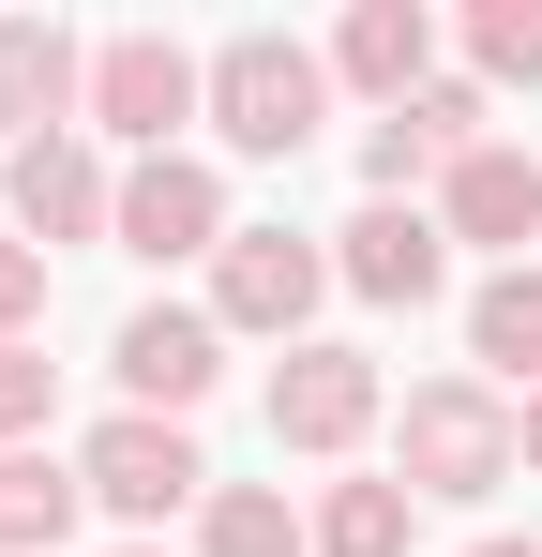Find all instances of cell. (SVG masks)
<instances>
[{
	"label": "cell",
	"mask_w": 542,
	"mask_h": 557,
	"mask_svg": "<svg viewBox=\"0 0 542 557\" xmlns=\"http://www.w3.org/2000/svg\"><path fill=\"white\" fill-rule=\"evenodd\" d=\"M528 467V407H497V376H422L392 422V482L407 497H497Z\"/></svg>",
	"instance_id": "cell-1"
},
{
	"label": "cell",
	"mask_w": 542,
	"mask_h": 557,
	"mask_svg": "<svg viewBox=\"0 0 542 557\" xmlns=\"http://www.w3.org/2000/svg\"><path fill=\"white\" fill-rule=\"evenodd\" d=\"M317 106H332V61H317V46H286V30H226V46H211V136H226V151L286 166V151L317 136Z\"/></svg>",
	"instance_id": "cell-2"
},
{
	"label": "cell",
	"mask_w": 542,
	"mask_h": 557,
	"mask_svg": "<svg viewBox=\"0 0 542 557\" xmlns=\"http://www.w3.org/2000/svg\"><path fill=\"white\" fill-rule=\"evenodd\" d=\"M90 121L136 136V166H151V151H181V121H211V61H181L167 30H106L90 46Z\"/></svg>",
	"instance_id": "cell-3"
},
{
	"label": "cell",
	"mask_w": 542,
	"mask_h": 557,
	"mask_svg": "<svg viewBox=\"0 0 542 557\" xmlns=\"http://www.w3.org/2000/svg\"><path fill=\"white\" fill-rule=\"evenodd\" d=\"M90 512H121V528H167V512H211V467H196V437L181 422H151V407H121V422H90Z\"/></svg>",
	"instance_id": "cell-4"
},
{
	"label": "cell",
	"mask_w": 542,
	"mask_h": 557,
	"mask_svg": "<svg viewBox=\"0 0 542 557\" xmlns=\"http://www.w3.org/2000/svg\"><path fill=\"white\" fill-rule=\"evenodd\" d=\"M106 242L167 272V257H226L242 226H226V182H211L196 151H151V166H121V226H106Z\"/></svg>",
	"instance_id": "cell-5"
},
{
	"label": "cell",
	"mask_w": 542,
	"mask_h": 557,
	"mask_svg": "<svg viewBox=\"0 0 542 557\" xmlns=\"http://www.w3.org/2000/svg\"><path fill=\"white\" fill-rule=\"evenodd\" d=\"M317 286H332V257H317L301 226H242V242L211 257V332H286V347H301Z\"/></svg>",
	"instance_id": "cell-6"
},
{
	"label": "cell",
	"mask_w": 542,
	"mask_h": 557,
	"mask_svg": "<svg viewBox=\"0 0 542 557\" xmlns=\"http://www.w3.org/2000/svg\"><path fill=\"white\" fill-rule=\"evenodd\" d=\"M106 362H121V407H151V422H181V407H211V376H226V332H211L196 301H136Z\"/></svg>",
	"instance_id": "cell-7"
},
{
	"label": "cell",
	"mask_w": 542,
	"mask_h": 557,
	"mask_svg": "<svg viewBox=\"0 0 542 557\" xmlns=\"http://www.w3.org/2000/svg\"><path fill=\"white\" fill-rule=\"evenodd\" d=\"M377 437V362L361 347H286L271 376V453H361Z\"/></svg>",
	"instance_id": "cell-8"
},
{
	"label": "cell",
	"mask_w": 542,
	"mask_h": 557,
	"mask_svg": "<svg viewBox=\"0 0 542 557\" xmlns=\"http://www.w3.org/2000/svg\"><path fill=\"white\" fill-rule=\"evenodd\" d=\"M332 286H361V301H438L452 286V226L422 196H377L361 226H332Z\"/></svg>",
	"instance_id": "cell-9"
},
{
	"label": "cell",
	"mask_w": 542,
	"mask_h": 557,
	"mask_svg": "<svg viewBox=\"0 0 542 557\" xmlns=\"http://www.w3.org/2000/svg\"><path fill=\"white\" fill-rule=\"evenodd\" d=\"M106 226H121V182L90 166V136H30L15 151V242L61 257V242H106Z\"/></svg>",
	"instance_id": "cell-10"
},
{
	"label": "cell",
	"mask_w": 542,
	"mask_h": 557,
	"mask_svg": "<svg viewBox=\"0 0 542 557\" xmlns=\"http://www.w3.org/2000/svg\"><path fill=\"white\" fill-rule=\"evenodd\" d=\"M76 106H90V46L61 30V15H0V121H15V151L61 136Z\"/></svg>",
	"instance_id": "cell-11"
},
{
	"label": "cell",
	"mask_w": 542,
	"mask_h": 557,
	"mask_svg": "<svg viewBox=\"0 0 542 557\" xmlns=\"http://www.w3.org/2000/svg\"><path fill=\"white\" fill-rule=\"evenodd\" d=\"M467 151H482V91H452V76H438V91H407L377 136H361V182L407 196V182H452Z\"/></svg>",
	"instance_id": "cell-12"
},
{
	"label": "cell",
	"mask_w": 542,
	"mask_h": 557,
	"mask_svg": "<svg viewBox=\"0 0 542 557\" xmlns=\"http://www.w3.org/2000/svg\"><path fill=\"white\" fill-rule=\"evenodd\" d=\"M422 61H438V15H422V0H361L347 30H332V76H347V91H377V106L438 91Z\"/></svg>",
	"instance_id": "cell-13"
},
{
	"label": "cell",
	"mask_w": 542,
	"mask_h": 557,
	"mask_svg": "<svg viewBox=\"0 0 542 557\" xmlns=\"http://www.w3.org/2000/svg\"><path fill=\"white\" fill-rule=\"evenodd\" d=\"M438 226H452V242H528V226H542V166L482 136V151L438 182Z\"/></svg>",
	"instance_id": "cell-14"
},
{
	"label": "cell",
	"mask_w": 542,
	"mask_h": 557,
	"mask_svg": "<svg viewBox=\"0 0 542 557\" xmlns=\"http://www.w3.org/2000/svg\"><path fill=\"white\" fill-rule=\"evenodd\" d=\"M76 512H90V482L61 453H0V557H61Z\"/></svg>",
	"instance_id": "cell-15"
},
{
	"label": "cell",
	"mask_w": 542,
	"mask_h": 557,
	"mask_svg": "<svg viewBox=\"0 0 542 557\" xmlns=\"http://www.w3.org/2000/svg\"><path fill=\"white\" fill-rule=\"evenodd\" d=\"M196 557H317V512H286V482H211Z\"/></svg>",
	"instance_id": "cell-16"
},
{
	"label": "cell",
	"mask_w": 542,
	"mask_h": 557,
	"mask_svg": "<svg viewBox=\"0 0 542 557\" xmlns=\"http://www.w3.org/2000/svg\"><path fill=\"white\" fill-rule=\"evenodd\" d=\"M467 362H482V376H513V392L542 376V272H528V257L482 286V301H467Z\"/></svg>",
	"instance_id": "cell-17"
},
{
	"label": "cell",
	"mask_w": 542,
	"mask_h": 557,
	"mask_svg": "<svg viewBox=\"0 0 542 557\" xmlns=\"http://www.w3.org/2000/svg\"><path fill=\"white\" fill-rule=\"evenodd\" d=\"M407 528H422L407 482H332L317 497V557H407Z\"/></svg>",
	"instance_id": "cell-18"
},
{
	"label": "cell",
	"mask_w": 542,
	"mask_h": 557,
	"mask_svg": "<svg viewBox=\"0 0 542 557\" xmlns=\"http://www.w3.org/2000/svg\"><path fill=\"white\" fill-rule=\"evenodd\" d=\"M467 61H482V76H528V91H542V0H482V15H467Z\"/></svg>",
	"instance_id": "cell-19"
},
{
	"label": "cell",
	"mask_w": 542,
	"mask_h": 557,
	"mask_svg": "<svg viewBox=\"0 0 542 557\" xmlns=\"http://www.w3.org/2000/svg\"><path fill=\"white\" fill-rule=\"evenodd\" d=\"M46 407H61V362H46L30 332H0V453H15V437H30Z\"/></svg>",
	"instance_id": "cell-20"
},
{
	"label": "cell",
	"mask_w": 542,
	"mask_h": 557,
	"mask_svg": "<svg viewBox=\"0 0 542 557\" xmlns=\"http://www.w3.org/2000/svg\"><path fill=\"white\" fill-rule=\"evenodd\" d=\"M30 317H46V257L0 226V332H30Z\"/></svg>",
	"instance_id": "cell-21"
},
{
	"label": "cell",
	"mask_w": 542,
	"mask_h": 557,
	"mask_svg": "<svg viewBox=\"0 0 542 557\" xmlns=\"http://www.w3.org/2000/svg\"><path fill=\"white\" fill-rule=\"evenodd\" d=\"M528 482H542V392H528Z\"/></svg>",
	"instance_id": "cell-22"
},
{
	"label": "cell",
	"mask_w": 542,
	"mask_h": 557,
	"mask_svg": "<svg viewBox=\"0 0 542 557\" xmlns=\"http://www.w3.org/2000/svg\"><path fill=\"white\" fill-rule=\"evenodd\" d=\"M467 557H542V543H467Z\"/></svg>",
	"instance_id": "cell-23"
},
{
	"label": "cell",
	"mask_w": 542,
	"mask_h": 557,
	"mask_svg": "<svg viewBox=\"0 0 542 557\" xmlns=\"http://www.w3.org/2000/svg\"><path fill=\"white\" fill-rule=\"evenodd\" d=\"M121 557H151V543H121Z\"/></svg>",
	"instance_id": "cell-24"
}]
</instances>
